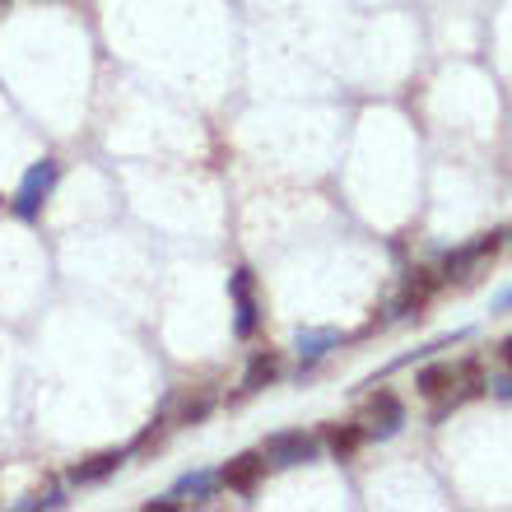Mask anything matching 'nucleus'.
Wrapping results in <instances>:
<instances>
[{
    "label": "nucleus",
    "instance_id": "f257e3e1",
    "mask_svg": "<svg viewBox=\"0 0 512 512\" xmlns=\"http://www.w3.org/2000/svg\"><path fill=\"white\" fill-rule=\"evenodd\" d=\"M56 182H61V163H56V159H38L24 173L19 191H14V215H19V219H38L42 205H47V196L56 191Z\"/></svg>",
    "mask_w": 512,
    "mask_h": 512
},
{
    "label": "nucleus",
    "instance_id": "f03ea898",
    "mask_svg": "<svg viewBox=\"0 0 512 512\" xmlns=\"http://www.w3.org/2000/svg\"><path fill=\"white\" fill-rule=\"evenodd\" d=\"M317 452H322V438H312V433H303V429L270 433L266 447H261V457H266V466H275V471H289V466L317 461Z\"/></svg>",
    "mask_w": 512,
    "mask_h": 512
},
{
    "label": "nucleus",
    "instance_id": "7ed1b4c3",
    "mask_svg": "<svg viewBox=\"0 0 512 512\" xmlns=\"http://www.w3.org/2000/svg\"><path fill=\"white\" fill-rule=\"evenodd\" d=\"M405 424V405L391 396V391H378L368 401V415H364V433L368 438H396Z\"/></svg>",
    "mask_w": 512,
    "mask_h": 512
},
{
    "label": "nucleus",
    "instance_id": "20e7f679",
    "mask_svg": "<svg viewBox=\"0 0 512 512\" xmlns=\"http://www.w3.org/2000/svg\"><path fill=\"white\" fill-rule=\"evenodd\" d=\"M229 294H233V308H238V317H233V331L238 336H252L256 322H261V308H256V294H252V270H233V280H229Z\"/></svg>",
    "mask_w": 512,
    "mask_h": 512
},
{
    "label": "nucleus",
    "instance_id": "39448f33",
    "mask_svg": "<svg viewBox=\"0 0 512 512\" xmlns=\"http://www.w3.org/2000/svg\"><path fill=\"white\" fill-rule=\"evenodd\" d=\"M261 475H266V457L261 452H243V457H233L224 471H219V485L224 489H238V494H252L261 485Z\"/></svg>",
    "mask_w": 512,
    "mask_h": 512
},
{
    "label": "nucleus",
    "instance_id": "423d86ee",
    "mask_svg": "<svg viewBox=\"0 0 512 512\" xmlns=\"http://www.w3.org/2000/svg\"><path fill=\"white\" fill-rule=\"evenodd\" d=\"M419 396H429V401H443L438 410H433V419L447 415V396H452V387H457V364H429L424 373L415 378Z\"/></svg>",
    "mask_w": 512,
    "mask_h": 512
},
{
    "label": "nucleus",
    "instance_id": "0eeeda50",
    "mask_svg": "<svg viewBox=\"0 0 512 512\" xmlns=\"http://www.w3.org/2000/svg\"><path fill=\"white\" fill-rule=\"evenodd\" d=\"M499 238L503 233H485L480 243H471V247H461V252H452L443 261V270H447V280H471V270L485 261V256H494L499 252Z\"/></svg>",
    "mask_w": 512,
    "mask_h": 512
},
{
    "label": "nucleus",
    "instance_id": "6e6552de",
    "mask_svg": "<svg viewBox=\"0 0 512 512\" xmlns=\"http://www.w3.org/2000/svg\"><path fill=\"white\" fill-rule=\"evenodd\" d=\"M122 461H126V452H98V457L80 461V466L70 471V485H98V480H108Z\"/></svg>",
    "mask_w": 512,
    "mask_h": 512
},
{
    "label": "nucleus",
    "instance_id": "1a4fd4ad",
    "mask_svg": "<svg viewBox=\"0 0 512 512\" xmlns=\"http://www.w3.org/2000/svg\"><path fill=\"white\" fill-rule=\"evenodd\" d=\"M433 289H438V275H433V270H415V280L405 284L401 303H396V317H410V312H419L424 303H429Z\"/></svg>",
    "mask_w": 512,
    "mask_h": 512
},
{
    "label": "nucleus",
    "instance_id": "9d476101",
    "mask_svg": "<svg viewBox=\"0 0 512 512\" xmlns=\"http://www.w3.org/2000/svg\"><path fill=\"white\" fill-rule=\"evenodd\" d=\"M280 354L275 350H261V354H252V364H247V373H243V391H261V387H270V382L280 378Z\"/></svg>",
    "mask_w": 512,
    "mask_h": 512
},
{
    "label": "nucleus",
    "instance_id": "9b49d317",
    "mask_svg": "<svg viewBox=\"0 0 512 512\" xmlns=\"http://www.w3.org/2000/svg\"><path fill=\"white\" fill-rule=\"evenodd\" d=\"M215 489H219V475L215 471H191L177 480V499H191V503H205V499H215Z\"/></svg>",
    "mask_w": 512,
    "mask_h": 512
},
{
    "label": "nucleus",
    "instance_id": "f8f14e48",
    "mask_svg": "<svg viewBox=\"0 0 512 512\" xmlns=\"http://www.w3.org/2000/svg\"><path fill=\"white\" fill-rule=\"evenodd\" d=\"M340 345V331H298V354H303V364H317L326 350H336Z\"/></svg>",
    "mask_w": 512,
    "mask_h": 512
},
{
    "label": "nucleus",
    "instance_id": "ddd939ff",
    "mask_svg": "<svg viewBox=\"0 0 512 512\" xmlns=\"http://www.w3.org/2000/svg\"><path fill=\"white\" fill-rule=\"evenodd\" d=\"M364 438H368V433L359 429V424H340V429L326 433V447H331V452L345 461V457H354V452H359V443H364Z\"/></svg>",
    "mask_w": 512,
    "mask_h": 512
},
{
    "label": "nucleus",
    "instance_id": "4468645a",
    "mask_svg": "<svg viewBox=\"0 0 512 512\" xmlns=\"http://www.w3.org/2000/svg\"><path fill=\"white\" fill-rule=\"evenodd\" d=\"M210 410H215V391L201 387L196 396H187V401H182V410H177V424H201Z\"/></svg>",
    "mask_w": 512,
    "mask_h": 512
},
{
    "label": "nucleus",
    "instance_id": "2eb2a0df",
    "mask_svg": "<svg viewBox=\"0 0 512 512\" xmlns=\"http://www.w3.org/2000/svg\"><path fill=\"white\" fill-rule=\"evenodd\" d=\"M19 512H33V508H66V494L56 485H47V489H38V494H28V499H19L14 503Z\"/></svg>",
    "mask_w": 512,
    "mask_h": 512
},
{
    "label": "nucleus",
    "instance_id": "dca6fc26",
    "mask_svg": "<svg viewBox=\"0 0 512 512\" xmlns=\"http://www.w3.org/2000/svg\"><path fill=\"white\" fill-rule=\"evenodd\" d=\"M177 508H187V499H177V494H163V499L145 503V512H177Z\"/></svg>",
    "mask_w": 512,
    "mask_h": 512
},
{
    "label": "nucleus",
    "instance_id": "f3484780",
    "mask_svg": "<svg viewBox=\"0 0 512 512\" xmlns=\"http://www.w3.org/2000/svg\"><path fill=\"white\" fill-rule=\"evenodd\" d=\"M489 391H494L499 401H512V378H499V382H494V387H489Z\"/></svg>",
    "mask_w": 512,
    "mask_h": 512
},
{
    "label": "nucleus",
    "instance_id": "a211bd4d",
    "mask_svg": "<svg viewBox=\"0 0 512 512\" xmlns=\"http://www.w3.org/2000/svg\"><path fill=\"white\" fill-rule=\"evenodd\" d=\"M494 308H499V312H508V308H512V289H503V294L494 298Z\"/></svg>",
    "mask_w": 512,
    "mask_h": 512
},
{
    "label": "nucleus",
    "instance_id": "6ab92c4d",
    "mask_svg": "<svg viewBox=\"0 0 512 512\" xmlns=\"http://www.w3.org/2000/svg\"><path fill=\"white\" fill-rule=\"evenodd\" d=\"M503 359H508V364H512V340H508V345H503Z\"/></svg>",
    "mask_w": 512,
    "mask_h": 512
},
{
    "label": "nucleus",
    "instance_id": "aec40b11",
    "mask_svg": "<svg viewBox=\"0 0 512 512\" xmlns=\"http://www.w3.org/2000/svg\"><path fill=\"white\" fill-rule=\"evenodd\" d=\"M5 10H10V0H0V14H5Z\"/></svg>",
    "mask_w": 512,
    "mask_h": 512
}]
</instances>
